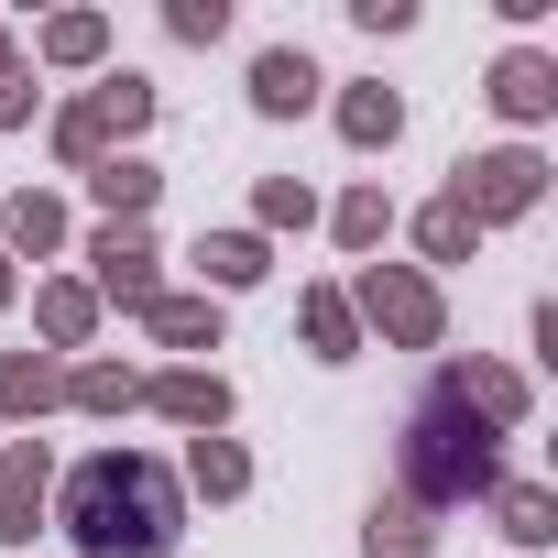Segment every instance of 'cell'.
Segmentation results:
<instances>
[{
	"instance_id": "603a6c76",
	"label": "cell",
	"mask_w": 558,
	"mask_h": 558,
	"mask_svg": "<svg viewBox=\"0 0 558 558\" xmlns=\"http://www.w3.org/2000/svg\"><path fill=\"white\" fill-rule=\"evenodd\" d=\"M416 252H427V263H471V252H482V219H471L460 197H427V208H416Z\"/></svg>"
},
{
	"instance_id": "ffe728a7",
	"label": "cell",
	"mask_w": 558,
	"mask_h": 558,
	"mask_svg": "<svg viewBox=\"0 0 558 558\" xmlns=\"http://www.w3.org/2000/svg\"><path fill=\"white\" fill-rule=\"evenodd\" d=\"M66 405L77 416H121V405H143V373L132 362H66Z\"/></svg>"
},
{
	"instance_id": "5b68a950",
	"label": "cell",
	"mask_w": 558,
	"mask_h": 558,
	"mask_svg": "<svg viewBox=\"0 0 558 558\" xmlns=\"http://www.w3.org/2000/svg\"><path fill=\"white\" fill-rule=\"evenodd\" d=\"M449 197L493 230V219H525L536 197H547V154L536 143H493V154H460L449 165Z\"/></svg>"
},
{
	"instance_id": "6da1fadb",
	"label": "cell",
	"mask_w": 558,
	"mask_h": 558,
	"mask_svg": "<svg viewBox=\"0 0 558 558\" xmlns=\"http://www.w3.org/2000/svg\"><path fill=\"white\" fill-rule=\"evenodd\" d=\"M56 514L77 536V558H175L186 536V482L143 449H88L56 482Z\"/></svg>"
},
{
	"instance_id": "83f0119b",
	"label": "cell",
	"mask_w": 558,
	"mask_h": 558,
	"mask_svg": "<svg viewBox=\"0 0 558 558\" xmlns=\"http://www.w3.org/2000/svg\"><path fill=\"white\" fill-rule=\"evenodd\" d=\"M165 34L175 45H219L230 34V0H165Z\"/></svg>"
},
{
	"instance_id": "4316f807",
	"label": "cell",
	"mask_w": 558,
	"mask_h": 558,
	"mask_svg": "<svg viewBox=\"0 0 558 558\" xmlns=\"http://www.w3.org/2000/svg\"><path fill=\"white\" fill-rule=\"evenodd\" d=\"M252 208H263V230H307V219H318L307 175H263V186H252Z\"/></svg>"
},
{
	"instance_id": "9a60e30c",
	"label": "cell",
	"mask_w": 558,
	"mask_h": 558,
	"mask_svg": "<svg viewBox=\"0 0 558 558\" xmlns=\"http://www.w3.org/2000/svg\"><path fill=\"white\" fill-rule=\"evenodd\" d=\"M438 373L460 384V405H471V416H493V427H514V416H525V373H514V362H438Z\"/></svg>"
},
{
	"instance_id": "3957f363",
	"label": "cell",
	"mask_w": 558,
	"mask_h": 558,
	"mask_svg": "<svg viewBox=\"0 0 558 558\" xmlns=\"http://www.w3.org/2000/svg\"><path fill=\"white\" fill-rule=\"evenodd\" d=\"M143 121H154V77H132V66H121V77H99L77 110H56V154H66L77 175H99V165H110Z\"/></svg>"
},
{
	"instance_id": "ac0fdd59",
	"label": "cell",
	"mask_w": 558,
	"mask_h": 558,
	"mask_svg": "<svg viewBox=\"0 0 558 558\" xmlns=\"http://www.w3.org/2000/svg\"><path fill=\"white\" fill-rule=\"evenodd\" d=\"M395 132H405V99L395 88H340V143L351 154H384Z\"/></svg>"
},
{
	"instance_id": "7c38bea8",
	"label": "cell",
	"mask_w": 558,
	"mask_h": 558,
	"mask_svg": "<svg viewBox=\"0 0 558 558\" xmlns=\"http://www.w3.org/2000/svg\"><path fill=\"white\" fill-rule=\"evenodd\" d=\"M0 241H12L23 263L66 252V197H45V186H12V197H0Z\"/></svg>"
},
{
	"instance_id": "8992f818",
	"label": "cell",
	"mask_w": 558,
	"mask_h": 558,
	"mask_svg": "<svg viewBox=\"0 0 558 558\" xmlns=\"http://www.w3.org/2000/svg\"><path fill=\"white\" fill-rule=\"evenodd\" d=\"M88 296H99V307H154V296H165V274H154V241H143V230H121V219L88 230Z\"/></svg>"
},
{
	"instance_id": "277c9868",
	"label": "cell",
	"mask_w": 558,
	"mask_h": 558,
	"mask_svg": "<svg viewBox=\"0 0 558 558\" xmlns=\"http://www.w3.org/2000/svg\"><path fill=\"white\" fill-rule=\"evenodd\" d=\"M351 318H362V329H384L395 351H438V340H449V307H438V286H427L416 263H362Z\"/></svg>"
},
{
	"instance_id": "2e32d148",
	"label": "cell",
	"mask_w": 558,
	"mask_h": 558,
	"mask_svg": "<svg viewBox=\"0 0 558 558\" xmlns=\"http://www.w3.org/2000/svg\"><path fill=\"white\" fill-rule=\"evenodd\" d=\"M482 504H493V525H504L514 547H558V493H547V482H493Z\"/></svg>"
},
{
	"instance_id": "7402d4cb",
	"label": "cell",
	"mask_w": 558,
	"mask_h": 558,
	"mask_svg": "<svg viewBox=\"0 0 558 558\" xmlns=\"http://www.w3.org/2000/svg\"><path fill=\"white\" fill-rule=\"evenodd\" d=\"M34 56H45V66H99V56H110V12H56V23L34 34Z\"/></svg>"
},
{
	"instance_id": "e0dca14e",
	"label": "cell",
	"mask_w": 558,
	"mask_h": 558,
	"mask_svg": "<svg viewBox=\"0 0 558 558\" xmlns=\"http://www.w3.org/2000/svg\"><path fill=\"white\" fill-rule=\"evenodd\" d=\"M88 197H99V208H110V219H121V230H143V208H154V197H165V175H154V165H143V154H110V165H99V175H88Z\"/></svg>"
},
{
	"instance_id": "d4e9b609",
	"label": "cell",
	"mask_w": 558,
	"mask_h": 558,
	"mask_svg": "<svg viewBox=\"0 0 558 558\" xmlns=\"http://www.w3.org/2000/svg\"><path fill=\"white\" fill-rule=\"evenodd\" d=\"M186 482H197L208 504H241V493H252V449H241V438H197V449H186Z\"/></svg>"
},
{
	"instance_id": "5bb4252c",
	"label": "cell",
	"mask_w": 558,
	"mask_h": 558,
	"mask_svg": "<svg viewBox=\"0 0 558 558\" xmlns=\"http://www.w3.org/2000/svg\"><path fill=\"white\" fill-rule=\"evenodd\" d=\"M34 329H45V351H88V329H99V296L77 286V274H56V286H34Z\"/></svg>"
},
{
	"instance_id": "4dcf8cb0",
	"label": "cell",
	"mask_w": 558,
	"mask_h": 558,
	"mask_svg": "<svg viewBox=\"0 0 558 558\" xmlns=\"http://www.w3.org/2000/svg\"><path fill=\"white\" fill-rule=\"evenodd\" d=\"M12 296H23V274H12V252H0V307H12Z\"/></svg>"
},
{
	"instance_id": "52a82bcc",
	"label": "cell",
	"mask_w": 558,
	"mask_h": 558,
	"mask_svg": "<svg viewBox=\"0 0 558 558\" xmlns=\"http://www.w3.org/2000/svg\"><path fill=\"white\" fill-rule=\"evenodd\" d=\"M45 504H56V460H45V438H12L0 449V547H34Z\"/></svg>"
},
{
	"instance_id": "f546056e",
	"label": "cell",
	"mask_w": 558,
	"mask_h": 558,
	"mask_svg": "<svg viewBox=\"0 0 558 558\" xmlns=\"http://www.w3.org/2000/svg\"><path fill=\"white\" fill-rule=\"evenodd\" d=\"M351 23H362V34H405V23H416V0H351Z\"/></svg>"
},
{
	"instance_id": "cb8c5ba5",
	"label": "cell",
	"mask_w": 558,
	"mask_h": 558,
	"mask_svg": "<svg viewBox=\"0 0 558 558\" xmlns=\"http://www.w3.org/2000/svg\"><path fill=\"white\" fill-rule=\"evenodd\" d=\"M296 318H307V351H318V362H351V351H362V318H351V296H340V286H307V307H296Z\"/></svg>"
},
{
	"instance_id": "d6986e66",
	"label": "cell",
	"mask_w": 558,
	"mask_h": 558,
	"mask_svg": "<svg viewBox=\"0 0 558 558\" xmlns=\"http://www.w3.org/2000/svg\"><path fill=\"white\" fill-rule=\"evenodd\" d=\"M143 329H154L165 351H219V296H154Z\"/></svg>"
},
{
	"instance_id": "7a4b0ae2",
	"label": "cell",
	"mask_w": 558,
	"mask_h": 558,
	"mask_svg": "<svg viewBox=\"0 0 558 558\" xmlns=\"http://www.w3.org/2000/svg\"><path fill=\"white\" fill-rule=\"evenodd\" d=\"M493 482H504V427L471 416L449 373H427V395L405 405V438H395V504L449 514V504H482Z\"/></svg>"
},
{
	"instance_id": "30bf717a",
	"label": "cell",
	"mask_w": 558,
	"mask_h": 558,
	"mask_svg": "<svg viewBox=\"0 0 558 558\" xmlns=\"http://www.w3.org/2000/svg\"><path fill=\"white\" fill-rule=\"evenodd\" d=\"M504 121H547L558 110V56H536V45H514V56H493V88H482Z\"/></svg>"
},
{
	"instance_id": "484cf974",
	"label": "cell",
	"mask_w": 558,
	"mask_h": 558,
	"mask_svg": "<svg viewBox=\"0 0 558 558\" xmlns=\"http://www.w3.org/2000/svg\"><path fill=\"white\" fill-rule=\"evenodd\" d=\"M329 230H340V252H384V230H395V197H384V186L362 175V186H351V197L329 208Z\"/></svg>"
},
{
	"instance_id": "ba28073f",
	"label": "cell",
	"mask_w": 558,
	"mask_h": 558,
	"mask_svg": "<svg viewBox=\"0 0 558 558\" xmlns=\"http://www.w3.org/2000/svg\"><path fill=\"white\" fill-rule=\"evenodd\" d=\"M318 88H329V77H318L307 45H263V56H252V110H263V121H307Z\"/></svg>"
},
{
	"instance_id": "9c48e42d",
	"label": "cell",
	"mask_w": 558,
	"mask_h": 558,
	"mask_svg": "<svg viewBox=\"0 0 558 558\" xmlns=\"http://www.w3.org/2000/svg\"><path fill=\"white\" fill-rule=\"evenodd\" d=\"M143 405H154V416H175V427H197V438H219V427H230V384H219V373H197V362L143 373Z\"/></svg>"
},
{
	"instance_id": "4fadbf2b",
	"label": "cell",
	"mask_w": 558,
	"mask_h": 558,
	"mask_svg": "<svg viewBox=\"0 0 558 558\" xmlns=\"http://www.w3.org/2000/svg\"><path fill=\"white\" fill-rule=\"evenodd\" d=\"M66 405V362L56 351H0V416H45Z\"/></svg>"
},
{
	"instance_id": "44dd1931",
	"label": "cell",
	"mask_w": 558,
	"mask_h": 558,
	"mask_svg": "<svg viewBox=\"0 0 558 558\" xmlns=\"http://www.w3.org/2000/svg\"><path fill=\"white\" fill-rule=\"evenodd\" d=\"M362 558H438V525L416 514V504H373V525H362Z\"/></svg>"
},
{
	"instance_id": "8fae6325",
	"label": "cell",
	"mask_w": 558,
	"mask_h": 558,
	"mask_svg": "<svg viewBox=\"0 0 558 558\" xmlns=\"http://www.w3.org/2000/svg\"><path fill=\"white\" fill-rule=\"evenodd\" d=\"M197 274H208V296H241V286L274 274V241H263V230H208V241H197Z\"/></svg>"
},
{
	"instance_id": "f1b7e54d",
	"label": "cell",
	"mask_w": 558,
	"mask_h": 558,
	"mask_svg": "<svg viewBox=\"0 0 558 558\" xmlns=\"http://www.w3.org/2000/svg\"><path fill=\"white\" fill-rule=\"evenodd\" d=\"M34 99H45V88H34V66H12V77H0V132H23V121H34Z\"/></svg>"
},
{
	"instance_id": "1f68e13d",
	"label": "cell",
	"mask_w": 558,
	"mask_h": 558,
	"mask_svg": "<svg viewBox=\"0 0 558 558\" xmlns=\"http://www.w3.org/2000/svg\"><path fill=\"white\" fill-rule=\"evenodd\" d=\"M12 66H23V56H12V34H0V77H12Z\"/></svg>"
}]
</instances>
